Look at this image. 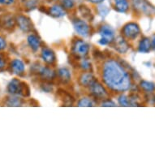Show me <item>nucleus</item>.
Segmentation results:
<instances>
[{"label": "nucleus", "instance_id": "412c9836", "mask_svg": "<svg viewBox=\"0 0 155 155\" xmlns=\"http://www.w3.org/2000/svg\"><path fill=\"white\" fill-rule=\"evenodd\" d=\"M141 89H143L145 91L151 93V92L155 90V84L152 82L146 81H142L140 84Z\"/></svg>", "mask_w": 155, "mask_h": 155}, {"label": "nucleus", "instance_id": "a878e982", "mask_svg": "<svg viewBox=\"0 0 155 155\" xmlns=\"http://www.w3.org/2000/svg\"><path fill=\"white\" fill-rule=\"evenodd\" d=\"M119 103H120V106H122V107H129L130 106L129 99H128L125 95H121V96L119 97Z\"/></svg>", "mask_w": 155, "mask_h": 155}, {"label": "nucleus", "instance_id": "b1692460", "mask_svg": "<svg viewBox=\"0 0 155 155\" xmlns=\"http://www.w3.org/2000/svg\"><path fill=\"white\" fill-rule=\"evenodd\" d=\"M38 0H25V7L28 9H33L37 7Z\"/></svg>", "mask_w": 155, "mask_h": 155}, {"label": "nucleus", "instance_id": "4be33fe9", "mask_svg": "<svg viewBox=\"0 0 155 155\" xmlns=\"http://www.w3.org/2000/svg\"><path fill=\"white\" fill-rule=\"evenodd\" d=\"M8 57L5 54L0 51V71H2L3 69H5L8 66Z\"/></svg>", "mask_w": 155, "mask_h": 155}, {"label": "nucleus", "instance_id": "9b49d317", "mask_svg": "<svg viewBox=\"0 0 155 155\" xmlns=\"http://www.w3.org/2000/svg\"><path fill=\"white\" fill-rule=\"evenodd\" d=\"M41 59L43 60L46 64H53L56 60L55 54L54 53L52 50L49 48H43L41 53Z\"/></svg>", "mask_w": 155, "mask_h": 155}, {"label": "nucleus", "instance_id": "9d476101", "mask_svg": "<svg viewBox=\"0 0 155 155\" xmlns=\"http://www.w3.org/2000/svg\"><path fill=\"white\" fill-rule=\"evenodd\" d=\"M11 70L16 76H22L25 71V65L21 59H15L10 63Z\"/></svg>", "mask_w": 155, "mask_h": 155}, {"label": "nucleus", "instance_id": "aec40b11", "mask_svg": "<svg viewBox=\"0 0 155 155\" xmlns=\"http://www.w3.org/2000/svg\"><path fill=\"white\" fill-rule=\"evenodd\" d=\"M59 78L63 81L64 82H68L71 80V73L69 71L68 69L67 68H60L58 71Z\"/></svg>", "mask_w": 155, "mask_h": 155}, {"label": "nucleus", "instance_id": "393cba45", "mask_svg": "<svg viewBox=\"0 0 155 155\" xmlns=\"http://www.w3.org/2000/svg\"><path fill=\"white\" fill-rule=\"evenodd\" d=\"M62 6L64 9L69 10V9H72L75 6L74 0H63L62 2Z\"/></svg>", "mask_w": 155, "mask_h": 155}, {"label": "nucleus", "instance_id": "4468645a", "mask_svg": "<svg viewBox=\"0 0 155 155\" xmlns=\"http://www.w3.org/2000/svg\"><path fill=\"white\" fill-rule=\"evenodd\" d=\"M6 106L8 107H21L23 104V99L21 96L11 95L6 98Z\"/></svg>", "mask_w": 155, "mask_h": 155}, {"label": "nucleus", "instance_id": "473e14b6", "mask_svg": "<svg viewBox=\"0 0 155 155\" xmlns=\"http://www.w3.org/2000/svg\"><path fill=\"white\" fill-rule=\"evenodd\" d=\"M151 47H152L153 50H155V38L153 39L152 42H151Z\"/></svg>", "mask_w": 155, "mask_h": 155}, {"label": "nucleus", "instance_id": "f8f14e48", "mask_svg": "<svg viewBox=\"0 0 155 155\" xmlns=\"http://www.w3.org/2000/svg\"><path fill=\"white\" fill-rule=\"evenodd\" d=\"M27 43L33 51L36 52L41 46V40L38 35L31 33L27 38Z\"/></svg>", "mask_w": 155, "mask_h": 155}, {"label": "nucleus", "instance_id": "dca6fc26", "mask_svg": "<svg viewBox=\"0 0 155 155\" xmlns=\"http://www.w3.org/2000/svg\"><path fill=\"white\" fill-rule=\"evenodd\" d=\"M39 74H40V76H41L44 80H46V81H51V80L53 79L54 77V76H55L54 71L51 68H48V67L41 68L40 70H39Z\"/></svg>", "mask_w": 155, "mask_h": 155}, {"label": "nucleus", "instance_id": "c85d7f7f", "mask_svg": "<svg viewBox=\"0 0 155 155\" xmlns=\"http://www.w3.org/2000/svg\"><path fill=\"white\" fill-rule=\"evenodd\" d=\"M7 46H8V44H7L6 39L3 36L0 35V51H4L7 48Z\"/></svg>", "mask_w": 155, "mask_h": 155}, {"label": "nucleus", "instance_id": "7ed1b4c3", "mask_svg": "<svg viewBox=\"0 0 155 155\" xmlns=\"http://www.w3.org/2000/svg\"><path fill=\"white\" fill-rule=\"evenodd\" d=\"M99 33L101 35L99 43L102 46L107 45L114 40V32L113 28L109 25H102L100 28Z\"/></svg>", "mask_w": 155, "mask_h": 155}, {"label": "nucleus", "instance_id": "bb28decb", "mask_svg": "<svg viewBox=\"0 0 155 155\" xmlns=\"http://www.w3.org/2000/svg\"><path fill=\"white\" fill-rule=\"evenodd\" d=\"M80 66L84 71H88V70L91 68V64L88 60H86V59H83L81 64H80Z\"/></svg>", "mask_w": 155, "mask_h": 155}, {"label": "nucleus", "instance_id": "6ab92c4d", "mask_svg": "<svg viewBox=\"0 0 155 155\" xmlns=\"http://www.w3.org/2000/svg\"><path fill=\"white\" fill-rule=\"evenodd\" d=\"M150 48H151V42H150V39L147 38H143L140 41V44L138 46V51H140V53H147L150 51Z\"/></svg>", "mask_w": 155, "mask_h": 155}, {"label": "nucleus", "instance_id": "cd10ccee", "mask_svg": "<svg viewBox=\"0 0 155 155\" xmlns=\"http://www.w3.org/2000/svg\"><path fill=\"white\" fill-rule=\"evenodd\" d=\"M15 3V0H0L1 7H9Z\"/></svg>", "mask_w": 155, "mask_h": 155}, {"label": "nucleus", "instance_id": "39448f33", "mask_svg": "<svg viewBox=\"0 0 155 155\" xmlns=\"http://www.w3.org/2000/svg\"><path fill=\"white\" fill-rule=\"evenodd\" d=\"M15 19H16V25L20 28L21 30L25 33H28L33 30V22L28 16L20 14L15 16Z\"/></svg>", "mask_w": 155, "mask_h": 155}, {"label": "nucleus", "instance_id": "423d86ee", "mask_svg": "<svg viewBox=\"0 0 155 155\" xmlns=\"http://www.w3.org/2000/svg\"><path fill=\"white\" fill-rule=\"evenodd\" d=\"M89 51V45L83 40L78 39L74 42L72 46V52L78 57H84L88 54Z\"/></svg>", "mask_w": 155, "mask_h": 155}, {"label": "nucleus", "instance_id": "6e6552de", "mask_svg": "<svg viewBox=\"0 0 155 155\" xmlns=\"http://www.w3.org/2000/svg\"><path fill=\"white\" fill-rule=\"evenodd\" d=\"M73 26L76 33L81 37L87 38L90 34V27L85 21L81 20H75L73 21Z\"/></svg>", "mask_w": 155, "mask_h": 155}, {"label": "nucleus", "instance_id": "2f4dec72", "mask_svg": "<svg viewBox=\"0 0 155 155\" xmlns=\"http://www.w3.org/2000/svg\"><path fill=\"white\" fill-rule=\"evenodd\" d=\"M89 1H90V2L93 3H102L104 0H89Z\"/></svg>", "mask_w": 155, "mask_h": 155}, {"label": "nucleus", "instance_id": "1a4fd4ad", "mask_svg": "<svg viewBox=\"0 0 155 155\" xmlns=\"http://www.w3.org/2000/svg\"><path fill=\"white\" fill-rule=\"evenodd\" d=\"M89 90L91 92V94L97 98H104L107 95V90L103 87V85L95 80L89 85Z\"/></svg>", "mask_w": 155, "mask_h": 155}, {"label": "nucleus", "instance_id": "20e7f679", "mask_svg": "<svg viewBox=\"0 0 155 155\" xmlns=\"http://www.w3.org/2000/svg\"><path fill=\"white\" fill-rule=\"evenodd\" d=\"M16 25V19L11 14H3L0 16V28L5 31H12Z\"/></svg>", "mask_w": 155, "mask_h": 155}, {"label": "nucleus", "instance_id": "5701e85b", "mask_svg": "<svg viewBox=\"0 0 155 155\" xmlns=\"http://www.w3.org/2000/svg\"><path fill=\"white\" fill-rule=\"evenodd\" d=\"M93 102L89 97H82L81 99L78 102L79 107H93Z\"/></svg>", "mask_w": 155, "mask_h": 155}, {"label": "nucleus", "instance_id": "7c9ffc66", "mask_svg": "<svg viewBox=\"0 0 155 155\" xmlns=\"http://www.w3.org/2000/svg\"><path fill=\"white\" fill-rule=\"evenodd\" d=\"M102 107H114L115 104L114 102H112L110 100H105L102 103Z\"/></svg>", "mask_w": 155, "mask_h": 155}, {"label": "nucleus", "instance_id": "c756f323", "mask_svg": "<svg viewBox=\"0 0 155 155\" xmlns=\"http://www.w3.org/2000/svg\"><path fill=\"white\" fill-rule=\"evenodd\" d=\"M108 12H109V10H108V8L106 7V6H100L99 7V9H98V12H99V14L101 15H102V16H105V15H107V13H108Z\"/></svg>", "mask_w": 155, "mask_h": 155}, {"label": "nucleus", "instance_id": "ddd939ff", "mask_svg": "<svg viewBox=\"0 0 155 155\" xmlns=\"http://www.w3.org/2000/svg\"><path fill=\"white\" fill-rule=\"evenodd\" d=\"M114 48L115 50L121 54H124L128 50V45L124 38L119 37L114 41Z\"/></svg>", "mask_w": 155, "mask_h": 155}, {"label": "nucleus", "instance_id": "f03ea898", "mask_svg": "<svg viewBox=\"0 0 155 155\" xmlns=\"http://www.w3.org/2000/svg\"><path fill=\"white\" fill-rule=\"evenodd\" d=\"M7 90L8 94L11 95H17L21 97H27L29 95L28 84L17 78H13L12 80H11L7 87Z\"/></svg>", "mask_w": 155, "mask_h": 155}, {"label": "nucleus", "instance_id": "2eb2a0df", "mask_svg": "<svg viewBox=\"0 0 155 155\" xmlns=\"http://www.w3.org/2000/svg\"><path fill=\"white\" fill-rule=\"evenodd\" d=\"M65 9L63 6L54 5L49 9V14L54 18H60L65 15Z\"/></svg>", "mask_w": 155, "mask_h": 155}, {"label": "nucleus", "instance_id": "0eeeda50", "mask_svg": "<svg viewBox=\"0 0 155 155\" xmlns=\"http://www.w3.org/2000/svg\"><path fill=\"white\" fill-rule=\"evenodd\" d=\"M122 32L125 38L128 39H135L140 33V27L137 24L131 22L125 25L123 28Z\"/></svg>", "mask_w": 155, "mask_h": 155}, {"label": "nucleus", "instance_id": "f257e3e1", "mask_svg": "<svg viewBox=\"0 0 155 155\" xmlns=\"http://www.w3.org/2000/svg\"><path fill=\"white\" fill-rule=\"evenodd\" d=\"M102 80L108 88L116 92L126 91L131 86L129 74L114 59L107 60L103 64Z\"/></svg>", "mask_w": 155, "mask_h": 155}, {"label": "nucleus", "instance_id": "a211bd4d", "mask_svg": "<svg viewBox=\"0 0 155 155\" xmlns=\"http://www.w3.org/2000/svg\"><path fill=\"white\" fill-rule=\"evenodd\" d=\"M94 76L89 72H84L80 77V84L84 87H89V85L94 82Z\"/></svg>", "mask_w": 155, "mask_h": 155}, {"label": "nucleus", "instance_id": "f3484780", "mask_svg": "<svg viewBox=\"0 0 155 155\" xmlns=\"http://www.w3.org/2000/svg\"><path fill=\"white\" fill-rule=\"evenodd\" d=\"M114 8L121 13H125L129 8V3L127 0H114Z\"/></svg>", "mask_w": 155, "mask_h": 155}]
</instances>
